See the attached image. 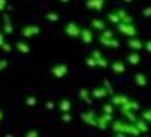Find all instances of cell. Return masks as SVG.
<instances>
[{
    "instance_id": "3",
    "label": "cell",
    "mask_w": 151,
    "mask_h": 137,
    "mask_svg": "<svg viewBox=\"0 0 151 137\" xmlns=\"http://www.w3.org/2000/svg\"><path fill=\"white\" fill-rule=\"evenodd\" d=\"M65 32H67L68 35H71V36H80V32H82V29H79V27H77V24H76V23H70L68 26L65 27Z\"/></svg>"
},
{
    "instance_id": "11",
    "label": "cell",
    "mask_w": 151,
    "mask_h": 137,
    "mask_svg": "<svg viewBox=\"0 0 151 137\" xmlns=\"http://www.w3.org/2000/svg\"><path fill=\"white\" fill-rule=\"evenodd\" d=\"M5 8V0H0V9Z\"/></svg>"
},
{
    "instance_id": "6",
    "label": "cell",
    "mask_w": 151,
    "mask_h": 137,
    "mask_svg": "<svg viewBox=\"0 0 151 137\" xmlns=\"http://www.w3.org/2000/svg\"><path fill=\"white\" fill-rule=\"evenodd\" d=\"M40 32V29L38 27H26L23 30V35H26V36H30V35H33V33H38Z\"/></svg>"
},
{
    "instance_id": "1",
    "label": "cell",
    "mask_w": 151,
    "mask_h": 137,
    "mask_svg": "<svg viewBox=\"0 0 151 137\" xmlns=\"http://www.w3.org/2000/svg\"><path fill=\"white\" fill-rule=\"evenodd\" d=\"M100 41H101V44L104 45H110V47H118V42L116 39L112 36V33L109 30H103L101 35H100Z\"/></svg>"
},
{
    "instance_id": "9",
    "label": "cell",
    "mask_w": 151,
    "mask_h": 137,
    "mask_svg": "<svg viewBox=\"0 0 151 137\" xmlns=\"http://www.w3.org/2000/svg\"><path fill=\"white\" fill-rule=\"evenodd\" d=\"M2 45H5V36L0 33V47H2Z\"/></svg>"
},
{
    "instance_id": "10",
    "label": "cell",
    "mask_w": 151,
    "mask_h": 137,
    "mask_svg": "<svg viewBox=\"0 0 151 137\" xmlns=\"http://www.w3.org/2000/svg\"><path fill=\"white\" fill-rule=\"evenodd\" d=\"M144 118H150V119H151V110L147 111V113H144Z\"/></svg>"
},
{
    "instance_id": "2",
    "label": "cell",
    "mask_w": 151,
    "mask_h": 137,
    "mask_svg": "<svg viewBox=\"0 0 151 137\" xmlns=\"http://www.w3.org/2000/svg\"><path fill=\"white\" fill-rule=\"evenodd\" d=\"M118 27H119V32H122L124 35H129V36H134L137 33L136 29L130 26V23H118Z\"/></svg>"
},
{
    "instance_id": "8",
    "label": "cell",
    "mask_w": 151,
    "mask_h": 137,
    "mask_svg": "<svg viewBox=\"0 0 151 137\" xmlns=\"http://www.w3.org/2000/svg\"><path fill=\"white\" fill-rule=\"evenodd\" d=\"M113 69L119 72V71H124V66H122V64H119V62H116V64L113 65Z\"/></svg>"
},
{
    "instance_id": "7",
    "label": "cell",
    "mask_w": 151,
    "mask_h": 137,
    "mask_svg": "<svg viewBox=\"0 0 151 137\" xmlns=\"http://www.w3.org/2000/svg\"><path fill=\"white\" fill-rule=\"evenodd\" d=\"M137 41H139V39H133V38H132V39L129 41L130 47H132V48H134V50H139V48L142 47V44H141V42H137Z\"/></svg>"
},
{
    "instance_id": "5",
    "label": "cell",
    "mask_w": 151,
    "mask_h": 137,
    "mask_svg": "<svg viewBox=\"0 0 151 137\" xmlns=\"http://www.w3.org/2000/svg\"><path fill=\"white\" fill-rule=\"evenodd\" d=\"M92 27H94L95 30H98V32H103V30L106 29V24H104V21H101V20H92Z\"/></svg>"
},
{
    "instance_id": "4",
    "label": "cell",
    "mask_w": 151,
    "mask_h": 137,
    "mask_svg": "<svg viewBox=\"0 0 151 137\" xmlns=\"http://www.w3.org/2000/svg\"><path fill=\"white\" fill-rule=\"evenodd\" d=\"M80 36H82V39L85 41V42H92V32L89 30V29H82V32H80Z\"/></svg>"
}]
</instances>
